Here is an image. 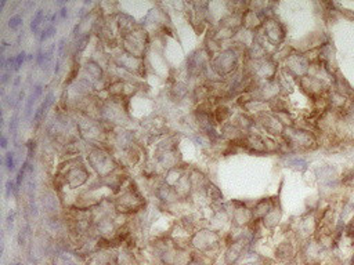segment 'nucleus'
<instances>
[{
    "label": "nucleus",
    "mask_w": 354,
    "mask_h": 265,
    "mask_svg": "<svg viewBox=\"0 0 354 265\" xmlns=\"http://www.w3.org/2000/svg\"><path fill=\"white\" fill-rule=\"evenodd\" d=\"M351 265H354V258H353V261H351Z\"/></svg>",
    "instance_id": "nucleus-5"
},
{
    "label": "nucleus",
    "mask_w": 354,
    "mask_h": 265,
    "mask_svg": "<svg viewBox=\"0 0 354 265\" xmlns=\"http://www.w3.org/2000/svg\"><path fill=\"white\" fill-rule=\"evenodd\" d=\"M6 142H7V141H6V138H4V137H3V138H1V145H3V148L6 147V145H7V144H6Z\"/></svg>",
    "instance_id": "nucleus-4"
},
{
    "label": "nucleus",
    "mask_w": 354,
    "mask_h": 265,
    "mask_svg": "<svg viewBox=\"0 0 354 265\" xmlns=\"http://www.w3.org/2000/svg\"><path fill=\"white\" fill-rule=\"evenodd\" d=\"M40 18H42V10L36 14V17H35V19H33V22H32V31H36V28H37V25H39V21H40Z\"/></svg>",
    "instance_id": "nucleus-2"
},
{
    "label": "nucleus",
    "mask_w": 354,
    "mask_h": 265,
    "mask_svg": "<svg viewBox=\"0 0 354 265\" xmlns=\"http://www.w3.org/2000/svg\"><path fill=\"white\" fill-rule=\"evenodd\" d=\"M6 163H7V168L8 170H13L14 168V160H13V155L8 153L7 158H6Z\"/></svg>",
    "instance_id": "nucleus-3"
},
{
    "label": "nucleus",
    "mask_w": 354,
    "mask_h": 265,
    "mask_svg": "<svg viewBox=\"0 0 354 265\" xmlns=\"http://www.w3.org/2000/svg\"><path fill=\"white\" fill-rule=\"evenodd\" d=\"M21 17L19 15H15V17H13V18H10V26L11 28H17L19 24H21Z\"/></svg>",
    "instance_id": "nucleus-1"
}]
</instances>
